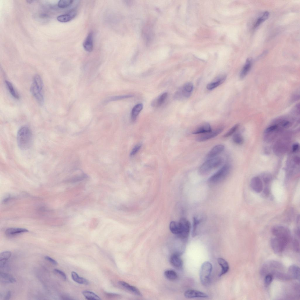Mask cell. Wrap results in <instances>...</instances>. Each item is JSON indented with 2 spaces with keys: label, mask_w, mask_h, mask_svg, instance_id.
I'll use <instances>...</instances> for the list:
<instances>
[{
  "label": "cell",
  "mask_w": 300,
  "mask_h": 300,
  "mask_svg": "<svg viewBox=\"0 0 300 300\" xmlns=\"http://www.w3.org/2000/svg\"><path fill=\"white\" fill-rule=\"evenodd\" d=\"M17 140L21 149L25 150L29 148L32 141V135L30 129L26 126L21 127L18 131Z\"/></svg>",
  "instance_id": "1"
},
{
  "label": "cell",
  "mask_w": 300,
  "mask_h": 300,
  "mask_svg": "<svg viewBox=\"0 0 300 300\" xmlns=\"http://www.w3.org/2000/svg\"><path fill=\"white\" fill-rule=\"evenodd\" d=\"M283 265L275 260H270L265 263L260 269L261 274L262 276L270 274L275 277L280 273L284 272Z\"/></svg>",
  "instance_id": "2"
},
{
  "label": "cell",
  "mask_w": 300,
  "mask_h": 300,
  "mask_svg": "<svg viewBox=\"0 0 300 300\" xmlns=\"http://www.w3.org/2000/svg\"><path fill=\"white\" fill-rule=\"evenodd\" d=\"M230 170V165L226 164L209 178L208 183L214 185L221 183L227 177Z\"/></svg>",
  "instance_id": "3"
},
{
  "label": "cell",
  "mask_w": 300,
  "mask_h": 300,
  "mask_svg": "<svg viewBox=\"0 0 300 300\" xmlns=\"http://www.w3.org/2000/svg\"><path fill=\"white\" fill-rule=\"evenodd\" d=\"M223 161V158L220 157H215L208 159L200 167L199 172L202 174H206L220 166Z\"/></svg>",
  "instance_id": "4"
},
{
  "label": "cell",
  "mask_w": 300,
  "mask_h": 300,
  "mask_svg": "<svg viewBox=\"0 0 300 300\" xmlns=\"http://www.w3.org/2000/svg\"><path fill=\"white\" fill-rule=\"evenodd\" d=\"M212 269V265L209 261H205L202 264L200 276L201 282L203 285L207 286L209 283Z\"/></svg>",
  "instance_id": "5"
},
{
  "label": "cell",
  "mask_w": 300,
  "mask_h": 300,
  "mask_svg": "<svg viewBox=\"0 0 300 300\" xmlns=\"http://www.w3.org/2000/svg\"><path fill=\"white\" fill-rule=\"evenodd\" d=\"M289 242L287 240L275 237L271 239L270 244L274 252L279 254L282 253L285 249Z\"/></svg>",
  "instance_id": "6"
},
{
  "label": "cell",
  "mask_w": 300,
  "mask_h": 300,
  "mask_svg": "<svg viewBox=\"0 0 300 300\" xmlns=\"http://www.w3.org/2000/svg\"><path fill=\"white\" fill-rule=\"evenodd\" d=\"M271 232L275 237L287 240L290 241L291 235L290 231L282 226L276 225L271 229Z\"/></svg>",
  "instance_id": "7"
},
{
  "label": "cell",
  "mask_w": 300,
  "mask_h": 300,
  "mask_svg": "<svg viewBox=\"0 0 300 300\" xmlns=\"http://www.w3.org/2000/svg\"><path fill=\"white\" fill-rule=\"evenodd\" d=\"M223 129L224 128L222 127H219L215 130L204 133L198 137L196 140L198 142H202L209 140L217 136L222 132Z\"/></svg>",
  "instance_id": "8"
},
{
  "label": "cell",
  "mask_w": 300,
  "mask_h": 300,
  "mask_svg": "<svg viewBox=\"0 0 300 300\" xmlns=\"http://www.w3.org/2000/svg\"><path fill=\"white\" fill-rule=\"evenodd\" d=\"M181 229V232L179 236L183 239L187 238L189 235L190 229V224L186 219L181 218L179 221Z\"/></svg>",
  "instance_id": "9"
},
{
  "label": "cell",
  "mask_w": 300,
  "mask_h": 300,
  "mask_svg": "<svg viewBox=\"0 0 300 300\" xmlns=\"http://www.w3.org/2000/svg\"><path fill=\"white\" fill-rule=\"evenodd\" d=\"M193 89V85L190 82L185 83L182 89L178 91L176 94V98H180L182 96L185 98H188L191 95Z\"/></svg>",
  "instance_id": "10"
},
{
  "label": "cell",
  "mask_w": 300,
  "mask_h": 300,
  "mask_svg": "<svg viewBox=\"0 0 300 300\" xmlns=\"http://www.w3.org/2000/svg\"><path fill=\"white\" fill-rule=\"evenodd\" d=\"M42 89L32 83L30 88L31 92L38 103L42 105L44 102V98L42 93Z\"/></svg>",
  "instance_id": "11"
},
{
  "label": "cell",
  "mask_w": 300,
  "mask_h": 300,
  "mask_svg": "<svg viewBox=\"0 0 300 300\" xmlns=\"http://www.w3.org/2000/svg\"><path fill=\"white\" fill-rule=\"evenodd\" d=\"M250 185L252 189L256 192L260 193L263 190L262 181L258 177H254L251 179Z\"/></svg>",
  "instance_id": "12"
},
{
  "label": "cell",
  "mask_w": 300,
  "mask_h": 300,
  "mask_svg": "<svg viewBox=\"0 0 300 300\" xmlns=\"http://www.w3.org/2000/svg\"><path fill=\"white\" fill-rule=\"evenodd\" d=\"M184 296L188 298H207L208 295L207 294L200 291L194 289H188L185 291Z\"/></svg>",
  "instance_id": "13"
},
{
  "label": "cell",
  "mask_w": 300,
  "mask_h": 300,
  "mask_svg": "<svg viewBox=\"0 0 300 300\" xmlns=\"http://www.w3.org/2000/svg\"><path fill=\"white\" fill-rule=\"evenodd\" d=\"M290 279H295L299 280L300 269L296 265H292L289 268L287 273Z\"/></svg>",
  "instance_id": "14"
},
{
  "label": "cell",
  "mask_w": 300,
  "mask_h": 300,
  "mask_svg": "<svg viewBox=\"0 0 300 300\" xmlns=\"http://www.w3.org/2000/svg\"><path fill=\"white\" fill-rule=\"evenodd\" d=\"M225 149L224 145L219 144L214 146L209 151L206 158L208 159L215 157L217 156L222 152Z\"/></svg>",
  "instance_id": "15"
},
{
  "label": "cell",
  "mask_w": 300,
  "mask_h": 300,
  "mask_svg": "<svg viewBox=\"0 0 300 300\" xmlns=\"http://www.w3.org/2000/svg\"><path fill=\"white\" fill-rule=\"evenodd\" d=\"M84 49L87 52H91L93 49V34L90 33L88 35L83 43Z\"/></svg>",
  "instance_id": "16"
},
{
  "label": "cell",
  "mask_w": 300,
  "mask_h": 300,
  "mask_svg": "<svg viewBox=\"0 0 300 300\" xmlns=\"http://www.w3.org/2000/svg\"><path fill=\"white\" fill-rule=\"evenodd\" d=\"M226 78V76L225 75L217 77L214 81L207 85V88L209 90L214 89L223 83L225 80Z\"/></svg>",
  "instance_id": "17"
},
{
  "label": "cell",
  "mask_w": 300,
  "mask_h": 300,
  "mask_svg": "<svg viewBox=\"0 0 300 300\" xmlns=\"http://www.w3.org/2000/svg\"><path fill=\"white\" fill-rule=\"evenodd\" d=\"M168 95L167 92L163 93L152 101L151 103V106L154 107H159L161 106L165 102Z\"/></svg>",
  "instance_id": "18"
},
{
  "label": "cell",
  "mask_w": 300,
  "mask_h": 300,
  "mask_svg": "<svg viewBox=\"0 0 300 300\" xmlns=\"http://www.w3.org/2000/svg\"><path fill=\"white\" fill-rule=\"evenodd\" d=\"M118 283L123 288L135 294L140 296H142L141 292L136 287L131 285L124 281H120Z\"/></svg>",
  "instance_id": "19"
},
{
  "label": "cell",
  "mask_w": 300,
  "mask_h": 300,
  "mask_svg": "<svg viewBox=\"0 0 300 300\" xmlns=\"http://www.w3.org/2000/svg\"><path fill=\"white\" fill-rule=\"evenodd\" d=\"M212 131L211 126L208 123H204L193 131V134H204Z\"/></svg>",
  "instance_id": "20"
},
{
  "label": "cell",
  "mask_w": 300,
  "mask_h": 300,
  "mask_svg": "<svg viewBox=\"0 0 300 300\" xmlns=\"http://www.w3.org/2000/svg\"><path fill=\"white\" fill-rule=\"evenodd\" d=\"M170 261L171 265L175 267L180 268L182 267L183 261L178 254H175L171 255Z\"/></svg>",
  "instance_id": "21"
},
{
  "label": "cell",
  "mask_w": 300,
  "mask_h": 300,
  "mask_svg": "<svg viewBox=\"0 0 300 300\" xmlns=\"http://www.w3.org/2000/svg\"><path fill=\"white\" fill-rule=\"evenodd\" d=\"M0 280L1 282L4 283H11L16 282L15 279L11 275L9 274L0 272Z\"/></svg>",
  "instance_id": "22"
},
{
  "label": "cell",
  "mask_w": 300,
  "mask_h": 300,
  "mask_svg": "<svg viewBox=\"0 0 300 300\" xmlns=\"http://www.w3.org/2000/svg\"><path fill=\"white\" fill-rule=\"evenodd\" d=\"M169 228L171 232L179 236L181 233V227L179 221H171L169 225Z\"/></svg>",
  "instance_id": "23"
},
{
  "label": "cell",
  "mask_w": 300,
  "mask_h": 300,
  "mask_svg": "<svg viewBox=\"0 0 300 300\" xmlns=\"http://www.w3.org/2000/svg\"><path fill=\"white\" fill-rule=\"evenodd\" d=\"M218 262L220 266L221 269L219 276L220 277L226 273L229 269V266L228 262L224 259L219 258L218 259Z\"/></svg>",
  "instance_id": "24"
},
{
  "label": "cell",
  "mask_w": 300,
  "mask_h": 300,
  "mask_svg": "<svg viewBox=\"0 0 300 300\" xmlns=\"http://www.w3.org/2000/svg\"><path fill=\"white\" fill-rule=\"evenodd\" d=\"M28 231V230L24 228H9L6 230L5 233L7 236H12Z\"/></svg>",
  "instance_id": "25"
},
{
  "label": "cell",
  "mask_w": 300,
  "mask_h": 300,
  "mask_svg": "<svg viewBox=\"0 0 300 300\" xmlns=\"http://www.w3.org/2000/svg\"><path fill=\"white\" fill-rule=\"evenodd\" d=\"M143 108V105L142 103L138 104L134 106L132 109L131 114V119L132 121H135L140 112Z\"/></svg>",
  "instance_id": "26"
},
{
  "label": "cell",
  "mask_w": 300,
  "mask_h": 300,
  "mask_svg": "<svg viewBox=\"0 0 300 300\" xmlns=\"http://www.w3.org/2000/svg\"><path fill=\"white\" fill-rule=\"evenodd\" d=\"M251 65V61L250 59H248L242 68L240 75L241 79L244 78L247 75L249 71Z\"/></svg>",
  "instance_id": "27"
},
{
  "label": "cell",
  "mask_w": 300,
  "mask_h": 300,
  "mask_svg": "<svg viewBox=\"0 0 300 300\" xmlns=\"http://www.w3.org/2000/svg\"><path fill=\"white\" fill-rule=\"evenodd\" d=\"M71 277L73 280L78 284L85 285H88L89 284V281L87 279L83 277H79L75 272H71Z\"/></svg>",
  "instance_id": "28"
},
{
  "label": "cell",
  "mask_w": 300,
  "mask_h": 300,
  "mask_svg": "<svg viewBox=\"0 0 300 300\" xmlns=\"http://www.w3.org/2000/svg\"><path fill=\"white\" fill-rule=\"evenodd\" d=\"M11 255V253L9 251H4L0 254V268L3 267L7 261L9 259Z\"/></svg>",
  "instance_id": "29"
},
{
  "label": "cell",
  "mask_w": 300,
  "mask_h": 300,
  "mask_svg": "<svg viewBox=\"0 0 300 300\" xmlns=\"http://www.w3.org/2000/svg\"><path fill=\"white\" fill-rule=\"evenodd\" d=\"M82 294L87 300H100V297L94 292L87 290L83 291Z\"/></svg>",
  "instance_id": "30"
},
{
  "label": "cell",
  "mask_w": 300,
  "mask_h": 300,
  "mask_svg": "<svg viewBox=\"0 0 300 300\" xmlns=\"http://www.w3.org/2000/svg\"><path fill=\"white\" fill-rule=\"evenodd\" d=\"M269 16V13L268 11L265 12L257 20L254 24V28H256L258 27L261 23L266 20L268 18Z\"/></svg>",
  "instance_id": "31"
},
{
  "label": "cell",
  "mask_w": 300,
  "mask_h": 300,
  "mask_svg": "<svg viewBox=\"0 0 300 300\" xmlns=\"http://www.w3.org/2000/svg\"><path fill=\"white\" fill-rule=\"evenodd\" d=\"M166 277L169 280L174 281L177 279L178 275L176 272L172 270H167L164 272Z\"/></svg>",
  "instance_id": "32"
},
{
  "label": "cell",
  "mask_w": 300,
  "mask_h": 300,
  "mask_svg": "<svg viewBox=\"0 0 300 300\" xmlns=\"http://www.w3.org/2000/svg\"><path fill=\"white\" fill-rule=\"evenodd\" d=\"M5 83L8 88L12 96L16 99H18L19 95L14 89L12 84L8 81H6Z\"/></svg>",
  "instance_id": "33"
},
{
  "label": "cell",
  "mask_w": 300,
  "mask_h": 300,
  "mask_svg": "<svg viewBox=\"0 0 300 300\" xmlns=\"http://www.w3.org/2000/svg\"><path fill=\"white\" fill-rule=\"evenodd\" d=\"M73 1L70 0H60L58 3V7L61 8H65L69 6L72 4Z\"/></svg>",
  "instance_id": "34"
},
{
  "label": "cell",
  "mask_w": 300,
  "mask_h": 300,
  "mask_svg": "<svg viewBox=\"0 0 300 300\" xmlns=\"http://www.w3.org/2000/svg\"><path fill=\"white\" fill-rule=\"evenodd\" d=\"M200 223V220L197 218L194 217L193 219L192 230V236L194 237L196 234L197 230V226Z\"/></svg>",
  "instance_id": "35"
},
{
  "label": "cell",
  "mask_w": 300,
  "mask_h": 300,
  "mask_svg": "<svg viewBox=\"0 0 300 300\" xmlns=\"http://www.w3.org/2000/svg\"><path fill=\"white\" fill-rule=\"evenodd\" d=\"M233 142L235 144L241 145L243 142V139L242 136L239 134H235L232 137Z\"/></svg>",
  "instance_id": "36"
},
{
  "label": "cell",
  "mask_w": 300,
  "mask_h": 300,
  "mask_svg": "<svg viewBox=\"0 0 300 300\" xmlns=\"http://www.w3.org/2000/svg\"><path fill=\"white\" fill-rule=\"evenodd\" d=\"M72 18L69 14H64L58 16L57 20L61 22H66L71 21Z\"/></svg>",
  "instance_id": "37"
},
{
  "label": "cell",
  "mask_w": 300,
  "mask_h": 300,
  "mask_svg": "<svg viewBox=\"0 0 300 300\" xmlns=\"http://www.w3.org/2000/svg\"><path fill=\"white\" fill-rule=\"evenodd\" d=\"M292 247L294 250L296 252L299 253L300 251V242L299 239L295 238L292 241Z\"/></svg>",
  "instance_id": "38"
},
{
  "label": "cell",
  "mask_w": 300,
  "mask_h": 300,
  "mask_svg": "<svg viewBox=\"0 0 300 300\" xmlns=\"http://www.w3.org/2000/svg\"><path fill=\"white\" fill-rule=\"evenodd\" d=\"M239 127V124H236L231 127L223 136L224 137H227L233 134L236 130Z\"/></svg>",
  "instance_id": "39"
},
{
  "label": "cell",
  "mask_w": 300,
  "mask_h": 300,
  "mask_svg": "<svg viewBox=\"0 0 300 300\" xmlns=\"http://www.w3.org/2000/svg\"><path fill=\"white\" fill-rule=\"evenodd\" d=\"M265 277L264 280L265 285V287H267L271 284L274 277L272 275L270 274H267Z\"/></svg>",
  "instance_id": "40"
},
{
  "label": "cell",
  "mask_w": 300,
  "mask_h": 300,
  "mask_svg": "<svg viewBox=\"0 0 300 300\" xmlns=\"http://www.w3.org/2000/svg\"><path fill=\"white\" fill-rule=\"evenodd\" d=\"M133 96V95H127L117 96L111 98L109 100L111 101L120 100L132 98Z\"/></svg>",
  "instance_id": "41"
},
{
  "label": "cell",
  "mask_w": 300,
  "mask_h": 300,
  "mask_svg": "<svg viewBox=\"0 0 300 300\" xmlns=\"http://www.w3.org/2000/svg\"><path fill=\"white\" fill-rule=\"evenodd\" d=\"M87 177V176L86 174H83L81 175L73 178L70 181L71 182L74 183L83 180Z\"/></svg>",
  "instance_id": "42"
},
{
  "label": "cell",
  "mask_w": 300,
  "mask_h": 300,
  "mask_svg": "<svg viewBox=\"0 0 300 300\" xmlns=\"http://www.w3.org/2000/svg\"><path fill=\"white\" fill-rule=\"evenodd\" d=\"M53 271L56 274L59 276L64 280H65L66 279L67 277L66 275L63 271L57 269H54Z\"/></svg>",
  "instance_id": "43"
},
{
  "label": "cell",
  "mask_w": 300,
  "mask_h": 300,
  "mask_svg": "<svg viewBox=\"0 0 300 300\" xmlns=\"http://www.w3.org/2000/svg\"><path fill=\"white\" fill-rule=\"evenodd\" d=\"M278 126L277 125H271L267 128L265 129V132L266 133L272 132L276 130Z\"/></svg>",
  "instance_id": "44"
},
{
  "label": "cell",
  "mask_w": 300,
  "mask_h": 300,
  "mask_svg": "<svg viewBox=\"0 0 300 300\" xmlns=\"http://www.w3.org/2000/svg\"><path fill=\"white\" fill-rule=\"evenodd\" d=\"M141 145L140 144H138L134 146L131 151L130 155L133 156L136 154L141 147Z\"/></svg>",
  "instance_id": "45"
},
{
  "label": "cell",
  "mask_w": 300,
  "mask_h": 300,
  "mask_svg": "<svg viewBox=\"0 0 300 300\" xmlns=\"http://www.w3.org/2000/svg\"><path fill=\"white\" fill-rule=\"evenodd\" d=\"M45 258L46 260L50 262L53 265H57L58 264L57 262L55 260L50 257L47 256L45 257Z\"/></svg>",
  "instance_id": "46"
},
{
  "label": "cell",
  "mask_w": 300,
  "mask_h": 300,
  "mask_svg": "<svg viewBox=\"0 0 300 300\" xmlns=\"http://www.w3.org/2000/svg\"><path fill=\"white\" fill-rule=\"evenodd\" d=\"M270 190L269 188L265 187L263 190V194L264 196H268L270 193Z\"/></svg>",
  "instance_id": "47"
},
{
  "label": "cell",
  "mask_w": 300,
  "mask_h": 300,
  "mask_svg": "<svg viewBox=\"0 0 300 300\" xmlns=\"http://www.w3.org/2000/svg\"><path fill=\"white\" fill-rule=\"evenodd\" d=\"M264 182L266 184H268L271 180V178L270 176H267L265 177L263 179Z\"/></svg>",
  "instance_id": "48"
},
{
  "label": "cell",
  "mask_w": 300,
  "mask_h": 300,
  "mask_svg": "<svg viewBox=\"0 0 300 300\" xmlns=\"http://www.w3.org/2000/svg\"><path fill=\"white\" fill-rule=\"evenodd\" d=\"M299 148V145L298 144H294L292 147V150L294 152L297 151Z\"/></svg>",
  "instance_id": "49"
},
{
  "label": "cell",
  "mask_w": 300,
  "mask_h": 300,
  "mask_svg": "<svg viewBox=\"0 0 300 300\" xmlns=\"http://www.w3.org/2000/svg\"><path fill=\"white\" fill-rule=\"evenodd\" d=\"M11 296V292L10 291H8L6 294L4 299L5 300H8L9 299Z\"/></svg>",
  "instance_id": "50"
},
{
  "label": "cell",
  "mask_w": 300,
  "mask_h": 300,
  "mask_svg": "<svg viewBox=\"0 0 300 300\" xmlns=\"http://www.w3.org/2000/svg\"><path fill=\"white\" fill-rule=\"evenodd\" d=\"M294 162L297 164H299L300 163V159L299 158L297 157H296L294 159Z\"/></svg>",
  "instance_id": "51"
},
{
  "label": "cell",
  "mask_w": 300,
  "mask_h": 300,
  "mask_svg": "<svg viewBox=\"0 0 300 300\" xmlns=\"http://www.w3.org/2000/svg\"><path fill=\"white\" fill-rule=\"evenodd\" d=\"M34 1V0H27V2L29 3H31Z\"/></svg>",
  "instance_id": "52"
}]
</instances>
